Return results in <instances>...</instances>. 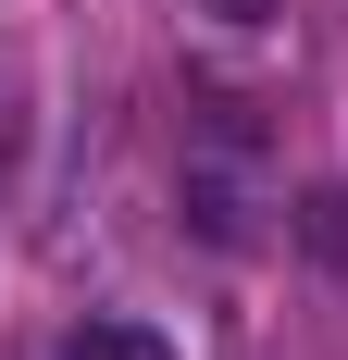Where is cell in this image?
Wrapping results in <instances>:
<instances>
[{
    "instance_id": "cell-2",
    "label": "cell",
    "mask_w": 348,
    "mask_h": 360,
    "mask_svg": "<svg viewBox=\"0 0 348 360\" xmlns=\"http://www.w3.org/2000/svg\"><path fill=\"white\" fill-rule=\"evenodd\" d=\"M75 360H174V348H162L149 323H125V311H100V323L75 335Z\"/></svg>"
},
{
    "instance_id": "cell-1",
    "label": "cell",
    "mask_w": 348,
    "mask_h": 360,
    "mask_svg": "<svg viewBox=\"0 0 348 360\" xmlns=\"http://www.w3.org/2000/svg\"><path fill=\"white\" fill-rule=\"evenodd\" d=\"M187 212H199L211 249H261V149H249V124H211L199 149H187Z\"/></svg>"
},
{
    "instance_id": "cell-4",
    "label": "cell",
    "mask_w": 348,
    "mask_h": 360,
    "mask_svg": "<svg viewBox=\"0 0 348 360\" xmlns=\"http://www.w3.org/2000/svg\"><path fill=\"white\" fill-rule=\"evenodd\" d=\"M187 13H211V25H274V0H187Z\"/></svg>"
},
{
    "instance_id": "cell-3",
    "label": "cell",
    "mask_w": 348,
    "mask_h": 360,
    "mask_svg": "<svg viewBox=\"0 0 348 360\" xmlns=\"http://www.w3.org/2000/svg\"><path fill=\"white\" fill-rule=\"evenodd\" d=\"M311 249L348 261V186H311Z\"/></svg>"
}]
</instances>
